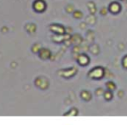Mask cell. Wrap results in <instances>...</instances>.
<instances>
[{
  "label": "cell",
  "instance_id": "cell-1",
  "mask_svg": "<svg viewBox=\"0 0 127 125\" xmlns=\"http://www.w3.org/2000/svg\"><path fill=\"white\" fill-rule=\"evenodd\" d=\"M34 7H35V10H37V11H42L45 9V4L42 0H37L35 3Z\"/></svg>",
  "mask_w": 127,
  "mask_h": 125
}]
</instances>
